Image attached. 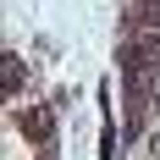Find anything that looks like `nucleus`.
Wrapping results in <instances>:
<instances>
[{
  "label": "nucleus",
  "mask_w": 160,
  "mask_h": 160,
  "mask_svg": "<svg viewBox=\"0 0 160 160\" xmlns=\"http://www.w3.org/2000/svg\"><path fill=\"white\" fill-rule=\"evenodd\" d=\"M122 78H160V33H127L116 50Z\"/></svg>",
  "instance_id": "1"
},
{
  "label": "nucleus",
  "mask_w": 160,
  "mask_h": 160,
  "mask_svg": "<svg viewBox=\"0 0 160 160\" xmlns=\"http://www.w3.org/2000/svg\"><path fill=\"white\" fill-rule=\"evenodd\" d=\"M17 132L33 138L39 149L55 144V105H28V111H17Z\"/></svg>",
  "instance_id": "2"
},
{
  "label": "nucleus",
  "mask_w": 160,
  "mask_h": 160,
  "mask_svg": "<svg viewBox=\"0 0 160 160\" xmlns=\"http://www.w3.org/2000/svg\"><path fill=\"white\" fill-rule=\"evenodd\" d=\"M122 22H127V33H160V0H132Z\"/></svg>",
  "instance_id": "3"
},
{
  "label": "nucleus",
  "mask_w": 160,
  "mask_h": 160,
  "mask_svg": "<svg viewBox=\"0 0 160 160\" xmlns=\"http://www.w3.org/2000/svg\"><path fill=\"white\" fill-rule=\"evenodd\" d=\"M22 83H28V61L17 50H6V94H22Z\"/></svg>",
  "instance_id": "4"
},
{
  "label": "nucleus",
  "mask_w": 160,
  "mask_h": 160,
  "mask_svg": "<svg viewBox=\"0 0 160 160\" xmlns=\"http://www.w3.org/2000/svg\"><path fill=\"white\" fill-rule=\"evenodd\" d=\"M99 155H105V160H116V155H122V138H116V127H111V122L99 127Z\"/></svg>",
  "instance_id": "5"
},
{
  "label": "nucleus",
  "mask_w": 160,
  "mask_h": 160,
  "mask_svg": "<svg viewBox=\"0 0 160 160\" xmlns=\"http://www.w3.org/2000/svg\"><path fill=\"white\" fill-rule=\"evenodd\" d=\"M39 160H55V144H50V149H44V155H39Z\"/></svg>",
  "instance_id": "6"
}]
</instances>
